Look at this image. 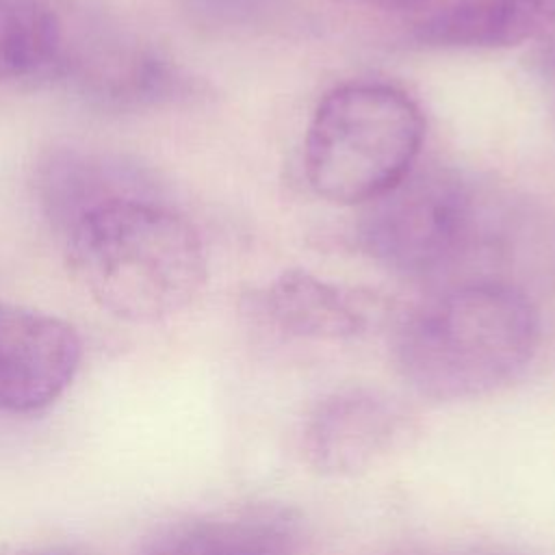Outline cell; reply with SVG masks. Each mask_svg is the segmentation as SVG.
<instances>
[{
	"instance_id": "15",
	"label": "cell",
	"mask_w": 555,
	"mask_h": 555,
	"mask_svg": "<svg viewBox=\"0 0 555 555\" xmlns=\"http://www.w3.org/2000/svg\"><path fill=\"white\" fill-rule=\"evenodd\" d=\"M37 555H69V553H37Z\"/></svg>"
},
{
	"instance_id": "6",
	"label": "cell",
	"mask_w": 555,
	"mask_h": 555,
	"mask_svg": "<svg viewBox=\"0 0 555 555\" xmlns=\"http://www.w3.org/2000/svg\"><path fill=\"white\" fill-rule=\"evenodd\" d=\"M82 340L67 321L0 304V410L35 414L50 408L74 382Z\"/></svg>"
},
{
	"instance_id": "3",
	"label": "cell",
	"mask_w": 555,
	"mask_h": 555,
	"mask_svg": "<svg viewBox=\"0 0 555 555\" xmlns=\"http://www.w3.org/2000/svg\"><path fill=\"white\" fill-rule=\"evenodd\" d=\"M423 137V113L405 91L369 80L340 85L308 126V184L334 204H369L412 171Z\"/></svg>"
},
{
	"instance_id": "8",
	"label": "cell",
	"mask_w": 555,
	"mask_h": 555,
	"mask_svg": "<svg viewBox=\"0 0 555 555\" xmlns=\"http://www.w3.org/2000/svg\"><path fill=\"white\" fill-rule=\"evenodd\" d=\"M37 202L63 236L82 215L121 199L163 195L156 178L141 163L108 150L56 147L35 173Z\"/></svg>"
},
{
	"instance_id": "13",
	"label": "cell",
	"mask_w": 555,
	"mask_h": 555,
	"mask_svg": "<svg viewBox=\"0 0 555 555\" xmlns=\"http://www.w3.org/2000/svg\"><path fill=\"white\" fill-rule=\"evenodd\" d=\"M414 555H527L516 548L507 546H492V544H477V546H451V548H436V551H423Z\"/></svg>"
},
{
	"instance_id": "5",
	"label": "cell",
	"mask_w": 555,
	"mask_h": 555,
	"mask_svg": "<svg viewBox=\"0 0 555 555\" xmlns=\"http://www.w3.org/2000/svg\"><path fill=\"white\" fill-rule=\"evenodd\" d=\"M473 223V195L462 178L442 169L410 171L397 186L369 202L360 238L386 269L423 278L460 256Z\"/></svg>"
},
{
	"instance_id": "10",
	"label": "cell",
	"mask_w": 555,
	"mask_h": 555,
	"mask_svg": "<svg viewBox=\"0 0 555 555\" xmlns=\"http://www.w3.org/2000/svg\"><path fill=\"white\" fill-rule=\"evenodd\" d=\"M297 538L291 512L254 507L173 525L152 538L141 555H297Z\"/></svg>"
},
{
	"instance_id": "9",
	"label": "cell",
	"mask_w": 555,
	"mask_h": 555,
	"mask_svg": "<svg viewBox=\"0 0 555 555\" xmlns=\"http://www.w3.org/2000/svg\"><path fill=\"white\" fill-rule=\"evenodd\" d=\"M555 30V0H453L418 20L412 39L436 50H499Z\"/></svg>"
},
{
	"instance_id": "2",
	"label": "cell",
	"mask_w": 555,
	"mask_h": 555,
	"mask_svg": "<svg viewBox=\"0 0 555 555\" xmlns=\"http://www.w3.org/2000/svg\"><path fill=\"white\" fill-rule=\"evenodd\" d=\"M538 340V314L522 291L503 282H470L412 312L399 330L395 356L418 395L464 401L518 379Z\"/></svg>"
},
{
	"instance_id": "12",
	"label": "cell",
	"mask_w": 555,
	"mask_h": 555,
	"mask_svg": "<svg viewBox=\"0 0 555 555\" xmlns=\"http://www.w3.org/2000/svg\"><path fill=\"white\" fill-rule=\"evenodd\" d=\"M56 28L52 0H0V87L48 82Z\"/></svg>"
},
{
	"instance_id": "1",
	"label": "cell",
	"mask_w": 555,
	"mask_h": 555,
	"mask_svg": "<svg viewBox=\"0 0 555 555\" xmlns=\"http://www.w3.org/2000/svg\"><path fill=\"white\" fill-rule=\"evenodd\" d=\"M63 243L74 280L102 310L124 321L169 319L206 282L202 236L163 195L108 202L82 215Z\"/></svg>"
},
{
	"instance_id": "14",
	"label": "cell",
	"mask_w": 555,
	"mask_h": 555,
	"mask_svg": "<svg viewBox=\"0 0 555 555\" xmlns=\"http://www.w3.org/2000/svg\"><path fill=\"white\" fill-rule=\"evenodd\" d=\"M360 2L371 4V7H382V9H405V7L418 4L423 0H360Z\"/></svg>"
},
{
	"instance_id": "7",
	"label": "cell",
	"mask_w": 555,
	"mask_h": 555,
	"mask_svg": "<svg viewBox=\"0 0 555 555\" xmlns=\"http://www.w3.org/2000/svg\"><path fill=\"white\" fill-rule=\"evenodd\" d=\"M403 429L401 408L386 395L349 386L323 397L304 423L301 449L323 475H353L390 451Z\"/></svg>"
},
{
	"instance_id": "4",
	"label": "cell",
	"mask_w": 555,
	"mask_h": 555,
	"mask_svg": "<svg viewBox=\"0 0 555 555\" xmlns=\"http://www.w3.org/2000/svg\"><path fill=\"white\" fill-rule=\"evenodd\" d=\"M56 4V46L48 85L106 111H139L186 95V76L147 39L80 2Z\"/></svg>"
},
{
	"instance_id": "11",
	"label": "cell",
	"mask_w": 555,
	"mask_h": 555,
	"mask_svg": "<svg viewBox=\"0 0 555 555\" xmlns=\"http://www.w3.org/2000/svg\"><path fill=\"white\" fill-rule=\"evenodd\" d=\"M260 306L278 330L297 338H351L366 323L351 293L299 269L275 278L260 293Z\"/></svg>"
}]
</instances>
